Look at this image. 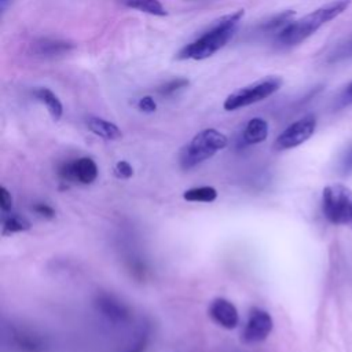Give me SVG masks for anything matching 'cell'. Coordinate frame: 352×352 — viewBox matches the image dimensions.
Here are the masks:
<instances>
[{
	"mask_svg": "<svg viewBox=\"0 0 352 352\" xmlns=\"http://www.w3.org/2000/svg\"><path fill=\"white\" fill-rule=\"evenodd\" d=\"M114 175L118 179H129L133 175V168L126 161H118L114 165Z\"/></svg>",
	"mask_w": 352,
	"mask_h": 352,
	"instance_id": "obj_21",
	"label": "cell"
},
{
	"mask_svg": "<svg viewBox=\"0 0 352 352\" xmlns=\"http://www.w3.org/2000/svg\"><path fill=\"white\" fill-rule=\"evenodd\" d=\"M95 305L104 318H107L114 323L125 322L129 316V311L126 305L122 304L118 298H116L111 294H99L95 301Z\"/></svg>",
	"mask_w": 352,
	"mask_h": 352,
	"instance_id": "obj_10",
	"label": "cell"
},
{
	"mask_svg": "<svg viewBox=\"0 0 352 352\" xmlns=\"http://www.w3.org/2000/svg\"><path fill=\"white\" fill-rule=\"evenodd\" d=\"M128 8H133L150 15L165 16L168 14L166 8L162 6L160 0H120Z\"/></svg>",
	"mask_w": 352,
	"mask_h": 352,
	"instance_id": "obj_15",
	"label": "cell"
},
{
	"mask_svg": "<svg viewBox=\"0 0 352 352\" xmlns=\"http://www.w3.org/2000/svg\"><path fill=\"white\" fill-rule=\"evenodd\" d=\"M316 129V117L314 114L304 116L302 118L290 124L274 142V148L278 151L294 148L307 142Z\"/></svg>",
	"mask_w": 352,
	"mask_h": 352,
	"instance_id": "obj_6",
	"label": "cell"
},
{
	"mask_svg": "<svg viewBox=\"0 0 352 352\" xmlns=\"http://www.w3.org/2000/svg\"><path fill=\"white\" fill-rule=\"evenodd\" d=\"M87 126L92 133H95L96 136L106 139V140H117L122 136L121 129L116 124H113L107 120H103L100 117H94V116L88 117Z\"/></svg>",
	"mask_w": 352,
	"mask_h": 352,
	"instance_id": "obj_12",
	"label": "cell"
},
{
	"mask_svg": "<svg viewBox=\"0 0 352 352\" xmlns=\"http://www.w3.org/2000/svg\"><path fill=\"white\" fill-rule=\"evenodd\" d=\"M272 327L274 322L271 315L261 308H253L249 312L245 329L242 331V341L245 344L263 342L272 331Z\"/></svg>",
	"mask_w": 352,
	"mask_h": 352,
	"instance_id": "obj_8",
	"label": "cell"
},
{
	"mask_svg": "<svg viewBox=\"0 0 352 352\" xmlns=\"http://www.w3.org/2000/svg\"><path fill=\"white\" fill-rule=\"evenodd\" d=\"M338 170L342 176L352 175V144H349L341 154V158L338 162Z\"/></svg>",
	"mask_w": 352,
	"mask_h": 352,
	"instance_id": "obj_20",
	"label": "cell"
},
{
	"mask_svg": "<svg viewBox=\"0 0 352 352\" xmlns=\"http://www.w3.org/2000/svg\"><path fill=\"white\" fill-rule=\"evenodd\" d=\"M0 1H1V3H6V1H7V0H0Z\"/></svg>",
	"mask_w": 352,
	"mask_h": 352,
	"instance_id": "obj_27",
	"label": "cell"
},
{
	"mask_svg": "<svg viewBox=\"0 0 352 352\" xmlns=\"http://www.w3.org/2000/svg\"><path fill=\"white\" fill-rule=\"evenodd\" d=\"M33 212L37 213L38 216L44 217V219H54L55 217V209L45 204V202H36L33 206H32Z\"/></svg>",
	"mask_w": 352,
	"mask_h": 352,
	"instance_id": "obj_22",
	"label": "cell"
},
{
	"mask_svg": "<svg viewBox=\"0 0 352 352\" xmlns=\"http://www.w3.org/2000/svg\"><path fill=\"white\" fill-rule=\"evenodd\" d=\"M73 43L66 41V40H59V38H38L32 44V52L36 56H44V58H51L56 55H62L73 50Z\"/></svg>",
	"mask_w": 352,
	"mask_h": 352,
	"instance_id": "obj_11",
	"label": "cell"
},
{
	"mask_svg": "<svg viewBox=\"0 0 352 352\" xmlns=\"http://www.w3.org/2000/svg\"><path fill=\"white\" fill-rule=\"evenodd\" d=\"M188 84H190V81H188L187 78H184V77L172 78V80L164 82L162 85H160V87L157 88V92H158L160 95H162V96H169V95H173L175 92H177V91H180V89H183V88H186V87H188Z\"/></svg>",
	"mask_w": 352,
	"mask_h": 352,
	"instance_id": "obj_19",
	"label": "cell"
},
{
	"mask_svg": "<svg viewBox=\"0 0 352 352\" xmlns=\"http://www.w3.org/2000/svg\"><path fill=\"white\" fill-rule=\"evenodd\" d=\"M351 6V0H336L327 3L312 12L304 15L297 21L289 22L280 32L276 33V43L282 47H293L309 36H312L316 30H319L327 22L336 19L342 12H345Z\"/></svg>",
	"mask_w": 352,
	"mask_h": 352,
	"instance_id": "obj_2",
	"label": "cell"
},
{
	"mask_svg": "<svg viewBox=\"0 0 352 352\" xmlns=\"http://www.w3.org/2000/svg\"><path fill=\"white\" fill-rule=\"evenodd\" d=\"M0 208L4 213H8L12 209L11 192L4 186L0 187Z\"/></svg>",
	"mask_w": 352,
	"mask_h": 352,
	"instance_id": "obj_24",
	"label": "cell"
},
{
	"mask_svg": "<svg viewBox=\"0 0 352 352\" xmlns=\"http://www.w3.org/2000/svg\"><path fill=\"white\" fill-rule=\"evenodd\" d=\"M268 136V122L264 118L254 117L248 121L242 132V139L246 144H257L267 139Z\"/></svg>",
	"mask_w": 352,
	"mask_h": 352,
	"instance_id": "obj_14",
	"label": "cell"
},
{
	"mask_svg": "<svg viewBox=\"0 0 352 352\" xmlns=\"http://www.w3.org/2000/svg\"><path fill=\"white\" fill-rule=\"evenodd\" d=\"M227 143L228 139L223 132L214 128L202 129L180 150L179 165L182 169L188 170L213 157L217 151L223 150Z\"/></svg>",
	"mask_w": 352,
	"mask_h": 352,
	"instance_id": "obj_3",
	"label": "cell"
},
{
	"mask_svg": "<svg viewBox=\"0 0 352 352\" xmlns=\"http://www.w3.org/2000/svg\"><path fill=\"white\" fill-rule=\"evenodd\" d=\"M183 198L190 202H213L217 198V190L212 186L192 187L183 192Z\"/></svg>",
	"mask_w": 352,
	"mask_h": 352,
	"instance_id": "obj_17",
	"label": "cell"
},
{
	"mask_svg": "<svg viewBox=\"0 0 352 352\" xmlns=\"http://www.w3.org/2000/svg\"><path fill=\"white\" fill-rule=\"evenodd\" d=\"M33 95L38 102H41L45 106V109L48 110V113L54 121L60 120V117L63 114V106H62L59 98L50 88L37 87L33 91Z\"/></svg>",
	"mask_w": 352,
	"mask_h": 352,
	"instance_id": "obj_13",
	"label": "cell"
},
{
	"mask_svg": "<svg viewBox=\"0 0 352 352\" xmlns=\"http://www.w3.org/2000/svg\"><path fill=\"white\" fill-rule=\"evenodd\" d=\"M352 56V40L346 43V45H341L338 47V50L331 55L330 60H338V59H344V58H349Z\"/></svg>",
	"mask_w": 352,
	"mask_h": 352,
	"instance_id": "obj_26",
	"label": "cell"
},
{
	"mask_svg": "<svg viewBox=\"0 0 352 352\" xmlns=\"http://www.w3.org/2000/svg\"><path fill=\"white\" fill-rule=\"evenodd\" d=\"M282 85V80L279 77H267L263 80H258L256 82H252L246 87L239 88L238 91L230 94L224 103L223 107L228 111L238 110L241 107L250 106L253 103L261 102L275 94Z\"/></svg>",
	"mask_w": 352,
	"mask_h": 352,
	"instance_id": "obj_5",
	"label": "cell"
},
{
	"mask_svg": "<svg viewBox=\"0 0 352 352\" xmlns=\"http://www.w3.org/2000/svg\"><path fill=\"white\" fill-rule=\"evenodd\" d=\"M98 165L89 157H81L72 162L60 165L58 175L63 182H73L81 184H91L98 177Z\"/></svg>",
	"mask_w": 352,
	"mask_h": 352,
	"instance_id": "obj_7",
	"label": "cell"
},
{
	"mask_svg": "<svg viewBox=\"0 0 352 352\" xmlns=\"http://www.w3.org/2000/svg\"><path fill=\"white\" fill-rule=\"evenodd\" d=\"M245 11L238 10L216 19L201 36L186 44L176 55L177 59L202 60L220 51L235 34Z\"/></svg>",
	"mask_w": 352,
	"mask_h": 352,
	"instance_id": "obj_1",
	"label": "cell"
},
{
	"mask_svg": "<svg viewBox=\"0 0 352 352\" xmlns=\"http://www.w3.org/2000/svg\"><path fill=\"white\" fill-rule=\"evenodd\" d=\"M30 227H32L30 221L28 219H25L23 216L16 214V213L6 214L1 220V234L3 235L28 231V230H30Z\"/></svg>",
	"mask_w": 352,
	"mask_h": 352,
	"instance_id": "obj_16",
	"label": "cell"
},
{
	"mask_svg": "<svg viewBox=\"0 0 352 352\" xmlns=\"http://www.w3.org/2000/svg\"><path fill=\"white\" fill-rule=\"evenodd\" d=\"M191 1H195V0H191Z\"/></svg>",
	"mask_w": 352,
	"mask_h": 352,
	"instance_id": "obj_28",
	"label": "cell"
},
{
	"mask_svg": "<svg viewBox=\"0 0 352 352\" xmlns=\"http://www.w3.org/2000/svg\"><path fill=\"white\" fill-rule=\"evenodd\" d=\"M296 15V11L293 10H286L282 11L274 16H271L270 19H267L263 25H261V30L263 32H268V33H278L280 32L289 22L293 21V16Z\"/></svg>",
	"mask_w": 352,
	"mask_h": 352,
	"instance_id": "obj_18",
	"label": "cell"
},
{
	"mask_svg": "<svg viewBox=\"0 0 352 352\" xmlns=\"http://www.w3.org/2000/svg\"><path fill=\"white\" fill-rule=\"evenodd\" d=\"M322 210L327 221L352 228V190L336 183L323 188Z\"/></svg>",
	"mask_w": 352,
	"mask_h": 352,
	"instance_id": "obj_4",
	"label": "cell"
},
{
	"mask_svg": "<svg viewBox=\"0 0 352 352\" xmlns=\"http://www.w3.org/2000/svg\"><path fill=\"white\" fill-rule=\"evenodd\" d=\"M349 104H352V81L340 94V96L337 99V109H341V107H345Z\"/></svg>",
	"mask_w": 352,
	"mask_h": 352,
	"instance_id": "obj_25",
	"label": "cell"
},
{
	"mask_svg": "<svg viewBox=\"0 0 352 352\" xmlns=\"http://www.w3.org/2000/svg\"><path fill=\"white\" fill-rule=\"evenodd\" d=\"M209 316L210 319L223 329L231 330L235 329L239 323V314L236 307L227 298L217 297L209 305Z\"/></svg>",
	"mask_w": 352,
	"mask_h": 352,
	"instance_id": "obj_9",
	"label": "cell"
},
{
	"mask_svg": "<svg viewBox=\"0 0 352 352\" xmlns=\"http://www.w3.org/2000/svg\"><path fill=\"white\" fill-rule=\"evenodd\" d=\"M138 107H139V110H142L143 113H154V111L157 110V103H155V100L153 99V96L146 95V96H142V98L138 100Z\"/></svg>",
	"mask_w": 352,
	"mask_h": 352,
	"instance_id": "obj_23",
	"label": "cell"
}]
</instances>
